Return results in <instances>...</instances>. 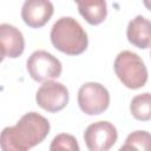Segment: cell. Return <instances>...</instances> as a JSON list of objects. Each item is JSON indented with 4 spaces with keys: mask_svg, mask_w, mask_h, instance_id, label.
I'll return each instance as SVG.
<instances>
[{
    "mask_svg": "<svg viewBox=\"0 0 151 151\" xmlns=\"http://www.w3.org/2000/svg\"><path fill=\"white\" fill-rule=\"evenodd\" d=\"M144 6H145L147 9H150V11H151V1L145 0V1H144Z\"/></svg>",
    "mask_w": 151,
    "mask_h": 151,
    "instance_id": "cell-16",
    "label": "cell"
},
{
    "mask_svg": "<svg viewBox=\"0 0 151 151\" xmlns=\"http://www.w3.org/2000/svg\"><path fill=\"white\" fill-rule=\"evenodd\" d=\"M113 68L118 79L127 88L138 90L147 81V68L143 59L134 52L123 51L118 53Z\"/></svg>",
    "mask_w": 151,
    "mask_h": 151,
    "instance_id": "cell-3",
    "label": "cell"
},
{
    "mask_svg": "<svg viewBox=\"0 0 151 151\" xmlns=\"http://www.w3.org/2000/svg\"><path fill=\"white\" fill-rule=\"evenodd\" d=\"M116 126L106 120L90 124L84 132V140L88 151H109L117 142Z\"/></svg>",
    "mask_w": 151,
    "mask_h": 151,
    "instance_id": "cell-6",
    "label": "cell"
},
{
    "mask_svg": "<svg viewBox=\"0 0 151 151\" xmlns=\"http://www.w3.org/2000/svg\"><path fill=\"white\" fill-rule=\"evenodd\" d=\"M26 68L29 77L39 83L50 81L60 77L63 66L60 60L44 50L34 51L26 61Z\"/></svg>",
    "mask_w": 151,
    "mask_h": 151,
    "instance_id": "cell-4",
    "label": "cell"
},
{
    "mask_svg": "<svg viewBox=\"0 0 151 151\" xmlns=\"http://www.w3.org/2000/svg\"><path fill=\"white\" fill-rule=\"evenodd\" d=\"M78 105L88 116H97L107 110L110 105V93L107 88L94 81L85 83L78 91Z\"/></svg>",
    "mask_w": 151,
    "mask_h": 151,
    "instance_id": "cell-5",
    "label": "cell"
},
{
    "mask_svg": "<svg viewBox=\"0 0 151 151\" xmlns=\"http://www.w3.org/2000/svg\"><path fill=\"white\" fill-rule=\"evenodd\" d=\"M126 37L130 44L145 50L151 46V20L143 15L133 18L126 28Z\"/></svg>",
    "mask_w": 151,
    "mask_h": 151,
    "instance_id": "cell-10",
    "label": "cell"
},
{
    "mask_svg": "<svg viewBox=\"0 0 151 151\" xmlns=\"http://www.w3.org/2000/svg\"><path fill=\"white\" fill-rule=\"evenodd\" d=\"M77 6L80 15L90 25L93 26L101 24L107 15V6H106V1L104 0L77 2Z\"/></svg>",
    "mask_w": 151,
    "mask_h": 151,
    "instance_id": "cell-11",
    "label": "cell"
},
{
    "mask_svg": "<svg viewBox=\"0 0 151 151\" xmlns=\"http://www.w3.org/2000/svg\"><path fill=\"white\" fill-rule=\"evenodd\" d=\"M68 90L58 81H45L37 91L35 101L38 106L47 112H58L68 103Z\"/></svg>",
    "mask_w": 151,
    "mask_h": 151,
    "instance_id": "cell-7",
    "label": "cell"
},
{
    "mask_svg": "<svg viewBox=\"0 0 151 151\" xmlns=\"http://www.w3.org/2000/svg\"><path fill=\"white\" fill-rule=\"evenodd\" d=\"M52 45L68 55L81 54L88 45L87 33L72 17H61L52 26L50 33Z\"/></svg>",
    "mask_w": 151,
    "mask_h": 151,
    "instance_id": "cell-2",
    "label": "cell"
},
{
    "mask_svg": "<svg viewBox=\"0 0 151 151\" xmlns=\"http://www.w3.org/2000/svg\"><path fill=\"white\" fill-rule=\"evenodd\" d=\"M50 122L37 112L25 113L14 126L1 132L2 151H28L44 142L50 132Z\"/></svg>",
    "mask_w": 151,
    "mask_h": 151,
    "instance_id": "cell-1",
    "label": "cell"
},
{
    "mask_svg": "<svg viewBox=\"0 0 151 151\" xmlns=\"http://www.w3.org/2000/svg\"><path fill=\"white\" fill-rule=\"evenodd\" d=\"M131 114L140 122H147L151 119V93L145 92L137 94L132 98L130 104Z\"/></svg>",
    "mask_w": 151,
    "mask_h": 151,
    "instance_id": "cell-12",
    "label": "cell"
},
{
    "mask_svg": "<svg viewBox=\"0 0 151 151\" xmlns=\"http://www.w3.org/2000/svg\"><path fill=\"white\" fill-rule=\"evenodd\" d=\"M126 143L133 144L142 151H151V133L144 130H137L131 132L126 139Z\"/></svg>",
    "mask_w": 151,
    "mask_h": 151,
    "instance_id": "cell-14",
    "label": "cell"
},
{
    "mask_svg": "<svg viewBox=\"0 0 151 151\" xmlns=\"http://www.w3.org/2000/svg\"><path fill=\"white\" fill-rule=\"evenodd\" d=\"M50 151H80V147L74 136L59 133L52 139Z\"/></svg>",
    "mask_w": 151,
    "mask_h": 151,
    "instance_id": "cell-13",
    "label": "cell"
},
{
    "mask_svg": "<svg viewBox=\"0 0 151 151\" xmlns=\"http://www.w3.org/2000/svg\"><path fill=\"white\" fill-rule=\"evenodd\" d=\"M0 44H1V59L20 57L25 50V40L22 33L13 25H0Z\"/></svg>",
    "mask_w": 151,
    "mask_h": 151,
    "instance_id": "cell-9",
    "label": "cell"
},
{
    "mask_svg": "<svg viewBox=\"0 0 151 151\" xmlns=\"http://www.w3.org/2000/svg\"><path fill=\"white\" fill-rule=\"evenodd\" d=\"M118 151H142L139 147H137L136 145H133V144H130V143H124V145H122L120 147H119V150Z\"/></svg>",
    "mask_w": 151,
    "mask_h": 151,
    "instance_id": "cell-15",
    "label": "cell"
},
{
    "mask_svg": "<svg viewBox=\"0 0 151 151\" xmlns=\"http://www.w3.org/2000/svg\"><path fill=\"white\" fill-rule=\"evenodd\" d=\"M53 5L47 0H26L21 7L24 22L32 28L45 26L53 15Z\"/></svg>",
    "mask_w": 151,
    "mask_h": 151,
    "instance_id": "cell-8",
    "label": "cell"
}]
</instances>
